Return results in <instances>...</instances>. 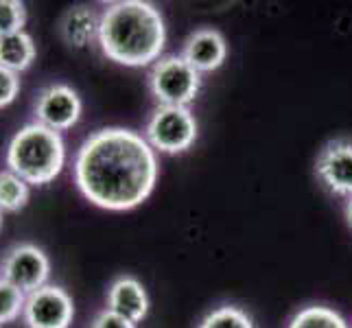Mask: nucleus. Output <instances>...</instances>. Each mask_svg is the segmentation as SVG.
I'll list each match as a JSON object with an SVG mask.
<instances>
[{
	"mask_svg": "<svg viewBox=\"0 0 352 328\" xmlns=\"http://www.w3.org/2000/svg\"><path fill=\"white\" fill-rule=\"evenodd\" d=\"M144 138L153 151L160 153H182L192 147L197 138V120L188 107L160 105L151 114Z\"/></svg>",
	"mask_w": 352,
	"mask_h": 328,
	"instance_id": "nucleus-5",
	"label": "nucleus"
},
{
	"mask_svg": "<svg viewBox=\"0 0 352 328\" xmlns=\"http://www.w3.org/2000/svg\"><path fill=\"white\" fill-rule=\"evenodd\" d=\"M24 302H27V296L0 278V326L18 320L24 311Z\"/></svg>",
	"mask_w": 352,
	"mask_h": 328,
	"instance_id": "nucleus-17",
	"label": "nucleus"
},
{
	"mask_svg": "<svg viewBox=\"0 0 352 328\" xmlns=\"http://www.w3.org/2000/svg\"><path fill=\"white\" fill-rule=\"evenodd\" d=\"M315 173L335 195L352 197V142L333 140L320 151Z\"/></svg>",
	"mask_w": 352,
	"mask_h": 328,
	"instance_id": "nucleus-9",
	"label": "nucleus"
},
{
	"mask_svg": "<svg viewBox=\"0 0 352 328\" xmlns=\"http://www.w3.org/2000/svg\"><path fill=\"white\" fill-rule=\"evenodd\" d=\"M346 219H348V223L352 228V197H348V204H346Z\"/></svg>",
	"mask_w": 352,
	"mask_h": 328,
	"instance_id": "nucleus-21",
	"label": "nucleus"
},
{
	"mask_svg": "<svg viewBox=\"0 0 352 328\" xmlns=\"http://www.w3.org/2000/svg\"><path fill=\"white\" fill-rule=\"evenodd\" d=\"M75 318V305L68 291L57 285H44L27 296L22 320L27 328H68Z\"/></svg>",
	"mask_w": 352,
	"mask_h": 328,
	"instance_id": "nucleus-7",
	"label": "nucleus"
},
{
	"mask_svg": "<svg viewBox=\"0 0 352 328\" xmlns=\"http://www.w3.org/2000/svg\"><path fill=\"white\" fill-rule=\"evenodd\" d=\"M149 88L162 105L186 107L201 88V75L182 55H166L153 64Z\"/></svg>",
	"mask_w": 352,
	"mask_h": 328,
	"instance_id": "nucleus-4",
	"label": "nucleus"
},
{
	"mask_svg": "<svg viewBox=\"0 0 352 328\" xmlns=\"http://www.w3.org/2000/svg\"><path fill=\"white\" fill-rule=\"evenodd\" d=\"M99 46L107 59L142 68L157 62L166 46V27L160 9L142 0H120L103 9Z\"/></svg>",
	"mask_w": 352,
	"mask_h": 328,
	"instance_id": "nucleus-2",
	"label": "nucleus"
},
{
	"mask_svg": "<svg viewBox=\"0 0 352 328\" xmlns=\"http://www.w3.org/2000/svg\"><path fill=\"white\" fill-rule=\"evenodd\" d=\"M27 9L20 0H0V38L24 31Z\"/></svg>",
	"mask_w": 352,
	"mask_h": 328,
	"instance_id": "nucleus-18",
	"label": "nucleus"
},
{
	"mask_svg": "<svg viewBox=\"0 0 352 328\" xmlns=\"http://www.w3.org/2000/svg\"><path fill=\"white\" fill-rule=\"evenodd\" d=\"M101 16H96L90 7H72L59 20V35L72 48H86L99 40Z\"/></svg>",
	"mask_w": 352,
	"mask_h": 328,
	"instance_id": "nucleus-12",
	"label": "nucleus"
},
{
	"mask_svg": "<svg viewBox=\"0 0 352 328\" xmlns=\"http://www.w3.org/2000/svg\"><path fill=\"white\" fill-rule=\"evenodd\" d=\"M35 55H38V48L27 31L0 38V68H7L18 75L33 64Z\"/></svg>",
	"mask_w": 352,
	"mask_h": 328,
	"instance_id": "nucleus-13",
	"label": "nucleus"
},
{
	"mask_svg": "<svg viewBox=\"0 0 352 328\" xmlns=\"http://www.w3.org/2000/svg\"><path fill=\"white\" fill-rule=\"evenodd\" d=\"M0 228H3V210H0Z\"/></svg>",
	"mask_w": 352,
	"mask_h": 328,
	"instance_id": "nucleus-22",
	"label": "nucleus"
},
{
	"mask_svg": "<svg viewBox=\"0 0 352 328\" xmlns=\"http://www.w3.org/2000/svg\"><path fill=\"white\" fill-rule=\"evenodd\" d=\"M20 92V77L7 68H0V109L16 101Z\"/></svg>",
	"mask_w": 352,
	"mask_h": 328,
	"instance_id": "nucleus-19",
	"label": "nucleus"
},
{
	"mask_svg": "<svg viewBox=\"0 0 352 328\" xmlns=\"http://www.w3.org/2000/svg\"><path fill=\"white\" fill-rule=\"evenodd\" d=\"M287 328H350V326L335 309L313 305L298 311Z\"/></svg>",
	"mask_w": 352,
	"mask_h": 328,
	"instance_id": "nucleus-15",
	"label": "nucleus"
},
{
	"mask_svg": "<svg viewBox=\"0 0 352 328\" xmlns=\"http://www.w3.org/2000/svg\"><path fill=\"white\" fill-rule=\"evenodd\" d=\"M81 118V99L70 86L53 83L40 92L35 101V123L53 131H66Z\"/></svg>",
	"mask_w": 352,
	"mask_h": 328,
	"instance_id": "nucleus-8",
	"label": "nucleus"
},
{
	"mask_svg": "<svg viewBox=\"0 0 352 328\" xmlns=\"http://www.w3.org/2000/svg\"><path fill=\"white\" fill-rule=\"evenodd\" d=\"M29 184L14 171H0V210L3 212H18L29 201Z\"/></svg>",
	"mask_w": 352,
	"mask_h": 328,
	"instance_id": "nucleus-14",
	"label": "nucleus"
},
{
	"mask_svg": "<svg viewBox=\"0 0 352 328\" xmlns=\"http://www.w3.org/2000/svg\"><path fill=\"white\" fill-rule=\"evenodd\" d=\"M199 328H256V324L252 322V318L245 311H241L239 307L232 305H226L206 315Z\"/></svg>",
	"mask_w": 352,
	"mask_h": 328,
	"instance_id": "nucleus-16",
	"label": "nucleus"
},
{
	"mask_svg": "<svg viewBox=\"0 0 352 328\" xmlns=\"http://www.w3.org/2000/svg\"><path fill=\"white\" fill-rule=\"evenodd\" d=\"M107 309L123 315L131 324H138L147 318L149 298L144 287L131 276H120L107 291Z\"/></svg>",
	"mask_w": 352,
	"mask_h": 328,
	"instance_id": "nucleus-11",
	"label": "nucleus"
},
{
	"mask_svg": "<svg viewBox=\"0 0 352 328\" xmlns=\"http://www.w3.org/2000/svg\"><path fill=\"white\" fill-rule=\"evenodd\" d=\"M0 328H3V326H0Z\"/></svg>",
	"mask_w": 352,
	"mask_h": 328,
	"instance_id": "nucleus-23",
	"label": "nucleus"
},
{
	"mask_svg": "<svg viewBox=\"0 0 352 328\" xmlns=\"http://www.w3.org/2000/svg\"><path fill=\"white\" fill-rule=\"evenodd\" d=\"M92 328H136V324H131L129 320H125L123 315H118V313H114L110 309H105L103 313L96 315Z\"/></svg>",
	"mask_w": 352,
	"mask_h": 328,
	"instance_id": "nucleus-20",
	"label": "nucleus"
},
{
	"mask_svg": "<svg viewBox=\"0 0 352 328\" xmlns=\"http://www.w3.org/2000/svg\"><path fill=\"white\" fill-rule=\"evenodd\" d=\"M81 195L103 210L123 212L147 199L157 182V157L147 138L125 127L90 133L75 157Z\"/></svg>",
	"mask_w": 352,
	"mask_h": 328,
	"instance_id": "nucleus-1",
	"label": "nucleus"
},
{
	"mask_svg": "<svg viewBox=\"0 0 352 328\" xmlns=\"http://www.w3.org/2000/svg\"><path fill=\"white\" fill-rule=\"evenodd\" d=\"M7 168L29 186H44L62 173L66 144L62 133L40 123H29L14 133L7 147Z\"/></svg>",
	"mask_w": 352,
	"mask_h": 328,
	"instance_id": "nucleus-3",
	"label": "nucleus"
},
{
	"mask_svg": "<svg viewBox=\"0 0 352 328\" xmlns=\"http://www.w3.org/2000/svg\"><path fill=\"white\" fill-rule=\"evenodd\" d=\"M182 57H184L199 75L201 72H212L217 68H221V64L228 57L226 38L217 29H199L188 35Z\"/></svg>",
	"mask_w": 352,
	"mask_h": 328,
	"instance_id": "nucleus-10",
	"label": "nucleus"
},
{
	"mask_svg": "<svg viewBox=\"0 0 352 328\" xmlns=\"http://www.w3.org/2000/svg\"><path fill=\"white\" fill-rule=\"evenodd\" d=\"M51 276V261L33 243H18L0 261V278L20 289L24 296L35 294L48 285Z\"/></svg>",
	"mask_w": 352,
	"mask_h": 328,
	"instance_id": "nucleus-6",
	"label": "nucleus"
}]
</instances>
